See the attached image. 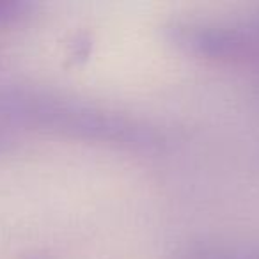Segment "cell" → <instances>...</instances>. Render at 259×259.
Masks as SVG:
<instances>
[{"label": "cell", "instance_id": "6da1fadb", "mask_svg": "<svg viewBox=\"0 0 259 259\" xmlns=\"http://www.w3.org/2000/svg\"><path fill=\"white\" fill-rule=\"evenodd\" d=\"M30 4L22 0H0V27L18 22L29 13Z\"/></svg>", "mask_w": 259, "mask_h": 259}, {"label": "cell", "instance_id": "7a4b0ae2", "mask_svg": "<svg viewBox=\"0 0 259 259\" xmlns=\"http://www.w3.org/2000/svg\"><path fill=\"white\" fill-rule=\"evenodd\" d=\"M195 259H252V257H247V255H238V254H224V252H213V254H202Z\"/></svg>", "mask_w": 259, "mask_h": 259}]
</instances>
